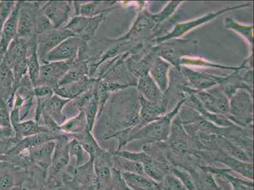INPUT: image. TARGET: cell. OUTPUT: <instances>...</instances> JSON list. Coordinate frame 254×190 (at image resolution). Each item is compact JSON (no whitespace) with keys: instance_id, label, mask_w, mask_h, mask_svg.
I'll list each match as a JSON object with an SVG mask.
<instances>
[{"instance_id":"1","label":"cell","mask_w":254,"mask_h":190,"mask_svg":"<svg viewBox=\"0 0 254 190\" xmlns=\"http://www.w3.org/2000/svg\"><path fill=\"white\" fill-rule=\"evenodd\" d=\"M17 36L28 39L34 34L37 15L41 7L38 2L19 1Z\"/></svg>"},{"instance_id":"2","label":"cell","mask_w":254,"mask_h":190,"mask_svg":"<svg viewBox=\"0 0 254 190\" xmlns=\"http://www.w3.org/2000/svg\"><path fill=\"white\" fill-rule=\"evenodd\" d=\"M107 13H101L93 17L75 16L67 24L64 25V28L69 30L73 35L80 39L91 40Z\"/></svg>"},{"instance_id":"3","label":"cell","mask_w":254,"mask_h":190,"mask_svg":"<svg viewBox=\"0 0 254 190\" xmlns=\"http://www.w3.org/2000/svg\"><path fill=\"white\" fill-rule=\"evenodd\" d=\"M73 36H75L72 32L64 27L53 29L37 36V53L40 64H44L46 55L51 51L56 48L62 41Z\"/></svg>"},{"instance_id":"4","label":"cell","mask_w":254,"mask_h":190,"mask_svg":"<svg viewBox=\"0 0 254 190\" xmlns=\"http://www.w3.org/2000/svg\"><path fill=\"white\" fill-rule=\"evenodd\" d=\"M71 64L68 62H53L41 65L36 87L46 86L55 89L68 71Z\"/></svg>"},{"instance_id":"5","label":"cell","mask_w":254,"mask_h":190,"mask_svg":"<svg viewBox=\"0 0 254 190\" xmlns=\"http://www.w3.org/2000/svg\"><path fill=\"white\" fill-rule=\"evenodd\" d=\"M80 45V38L73 36L62 41L46 55L44 64L53 62H68L72 63L77 59Z\"/></svg>"},{"instance_id":"6","label":"cell","mask_w":254,"mask_h":190,"mask_svg":"<svg viewBox=\"0 0 254 190\" xmlns=\"http://www.w3.org/2000/svg\"><path fill=\"white\" fill-rule=\"evenodd\" d=\"M68 136L66 134H61L60 138L55 141L56 145L49 171V177L52 180L59 174L64 173L70 161L68 149Z\"/></svg>"},{"instance_id":"7","label":"cell","mask_w":254,"mask_h":190,"mask_svg":"<svg viewBox=\"0 0 254 190\" xmlns=\"http://www.w3.org/2000/svg\"><path fill=\"white\" fill-rule=\"evenodd\" d=\"M72 4L70 1H50L41 6V10L54 29H60L67 22Z\"/></svg>"},{"instance_id":"8","label":"cell","mask_w":254,"mask_h":190,"mask_svg":"<svg viewBox=\"0 0 254 190\" xmlns=\"http://www.w3.org/2000/svg\"><path fill=\"white\" fill-rule=\"evenodd\" d=\"M24 175V171L18 165L0 161V190H9L16 186L22 187Z\"/></svg>"},{"instance_id":"9","label":"cell","mask_w":254,"mask_h":190,"mask_svg":"<svg viewBox=\"0 0 254 190\" xmlns=\"http://www.w3.org/2000/svg\"><path fill=\"white\" fill-rule=\"evenodd\" d=\"M214 161L227 166L228 169L233 173L239 174L246 179L253 180V168L252 162L240 161L224 153L215 155Z\"/></svg>"},{"instance_id":"10","label":"cell","mask_w":254,"mask_h":190,"mask_svg":"<svg viewBox=\"0 0 254 190\" xmlns=\"http://www.w3.org/2000/svg\"><path fill=\"white\" fill-rule=\"evenodd\" d=\"M96 81L95 78H87L77 82L57 87L53 90V92L62 98L71 100L89 90Z\"/></svg>"},{"instance_id":"11","label":"cell","mask_w":254,"mask_h":190,"mask_svg":"<svg viewBox=\"0 0 254 190\" xmlns=\"http://www.w3.org/2000/svg\"><path fill=\"white\" fill-rule=\"evenodd\" d=\"M19 11V3H16L14 8L10 16L4 22L0 38V49L6 52L9 45L17 36V24Z\"/></svg>"},{"instance_id":"12","label":"cell","mask_w":254,"mask_h":190,"mask_svg":"<svg viewBox=\"0 0 254 190\" xmlns=\"http://www.w3.org/2000/svg\"><path fill=\"white\" fill-rule=\"evenodd\" d=\"M122 178L132 190H161V183L157 182L147 176L128 172H121Z\"/></svg>"},{"instance_id":"13","label":"cell","mask_w":254,"mask_h":190,"mask_svg":"<svg viewBox=\"0 0 254 190\" xmlns=\"http://www.w3.org/2000/svg\"><path fill=\"white\" fill-rule=\"evenodd\" d=\"M200 169L203 172L211 174V175H220L232 185V190H253V180L246 178H238L237 176L231 175L230 169H219L210 166H201Z\"/></svg>"},{"instance_id":"14","label":"cell","mask_w":254,"mask_h":190,"mask_svg":"<svg viewBox=\"0 0 254 190\" xmlns=\"http://www.w3.org/2000/svg\"><path fill=\"white\" fill-rule=\"evenodd\" d=\"M87 78H90L88 61L76 59L70 64L68 71L60 81L59 87L77 82Z\"/></svg>"},{"instance_id":"15","label":"cell","mask_w":254,"mask_h":190,"mask_svg":"<svg viewBox=\"0 0 254 190\" xmlns=\"http://www.w3.org/2000/svg\"><path fill=\"white\" fill-rule=\"evenodd\" d=\"M27 69L28 74L31 79L32 85L36 87L38 80L40 62H39L38 53H37V36H32L27 41Z\"/></svg>"},{"instance_id":"16","label":"cell","mask_w":254,"mask_h":190,"mask_svg":"<svg viewBox=\"0 0 254 190\" xmlns=\"http://www.w3.org/2000/svg\"><path fill=\"white\" fill-rule=\"evenodd\" d=\"M70 99L62 98L59 95H53L46 103L43 112L47 113L60 126L66 121L63 110L64 106L70 102Z\"/></svg>"},{"instance_id":"17","label":"cell","mask_w":254,"mask_h":190,"mask_svg":"<svg viewBox=\"0 0 254 190\" xmlns=\"http://www.w3.org/2000/svg\"><path fill=\"white\" fill-rule=\"evenodd\" d=\"M12 129L14 131V138L17 140L36 135V134L52 132L45 126L36 122L35 120L20 122L19 123L12 127Z\"/></svg>"},{"instance_id":"18","label":"cell","mask_w":254,"mask_h":190,"mask_svg":"<svg viewBox=\"0 0 254 190\" xmlns=\"http://www.w3.org/2000/svg\"><path fill=\"white\" fill-rule=\"evenodd\" d=\"M86 129H88L87 119L83 111H80L76 116L66 120L64 124L59 126L60 132H64L71 136L82 133Z\"/></svg>"},{"instance_id":"19","label":"cell","mask_w":254,"mask_h":190,"mask_svg":"<svg viewBox=\"0 0 254 190\" xmlns=\"http://www.w3.org/2000/svg\"><path fill=\"white\" fill-rule=\"evenodd\" d=\"M98 80H97L93 96L82 110L86 117L87 127L89 131H92L94 123L98 118Z\"/></svg>"},{"instance_id":"20","label":"cell","mask_w":254,"mask_h":190,"mask_svg":"<svg viewBox=\"0 0 254 190\" xmlns=\"http://www.w3.org/2000/svg\"><path fill=\"white\" fill-rule=\"evenodd\" d=\"M68 149L70 157H75L77 167L84 165L89 161V154L85 151L84 148L77 139L73 138L72 140L68 141Z\"/></svg>"},{"instance_id":"21","label":"cell","mask_w":254,"mask_h":190,"mask_svg":"<svg viewBox=\"0 0 254 190\" xmlns=\"http://www.w3.org/2000/svg\"><path fill=\"white\" fill-rule=\"evenodd\" d=\"M161 184V190H187L181 180L172 173L166 175Z\"/></svg>"},{"instance_id":"22","label":"cell","mask_w":254,"mask_h":190,"mask_svg":"<svg viewBox=\"0 0 254 190\" xmlns=\"http://www.w3.org/2000/svg\"><path fill=\"white\" fill-rule=\"evenodd\" d=\"M54 29L52 23L44 14L42 10H39L37 15L35 26H34V34L38 36L39 34L45 33L46 32L51 31Z\"/></svg>"},{"instance_id":"23","label":"cell","mask_w":254,"mask_h":190,"mask_svg":"<svg viewBox=\"0 0 254 190\" xmlns=\"http://www.w3.org/2000/svg\"><path fill=\"white\" fill-rule=\"evenodd\" d=\"M8 108L7 103L0 99V127L3 129H12Z\"/></svg>"},{"instance_id":"24","label":"cell","mask_w":254,"mask_h":190,"mask_svg":"<svg viewBox=\"0 0 254 190\" xmlns=\"http://www.w3.org/2000/svg\"><path fill=\"white\" fill-rule=\"evenodd\" d=\"M34 93L36 98L53 96L54 95L52 88L46 86H39V87L34 88Z\"/></svg>"},{"instance_id":"25","label":"cell","mask_w":254,"mask_h":190,"mask_svg":"<svg viewBox=\"0 0 254 190\" xmlns=\"http://www.w3.org/2000/svg\"><path fill=\"white\" fill-rule=\"evenodd\" d=\"M55 183L50 182V184L44 185L40 190H58V187L55 185Z\"/></svg>"},{"instance_id":"26","label":"cell","mask_w":254,"mask_h":190,"mask_svg":"<svg viewBox=\"0 0 254 190\" xmlns=\"http://www.w3.org/2000/svg\"><path fill=\"white\" fill-rule=\"evenodd\" d=\"M4 55H5V52H3L1 49H0V65H1L3 61Z\"/></svg>"},{"instance_id":"27","label":"cell","mask_w":254,"mask_h":190,"mask_svg":"<svg viewBox=\"0 0 254 190\" xmlns=\"http://www.w3.org/2000/svg\"><path fill=\"white\" fill-rule=\"evenodd\" d=\"M9 190H23V188L20 186H16Z\"/></svg>"},{"instance_id":"28","label":"cell","mask_w":254,"mask_h":190,"mask_svg":"<svg viewBox=\"0 0 254 190\" xmlns=\"http://www.w3.org/2000/svg\"><path fill=\"white\" fill-rule=\"evenodd\" d=\"M23 190H25V189H23Z\"/></svg>"}]
</instances>
